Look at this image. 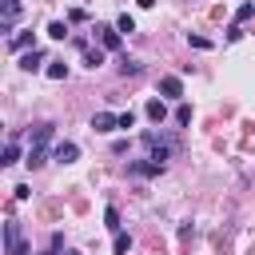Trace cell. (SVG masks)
<instances>
[{
  "label": "cell",
  "mask_w": 255,
  "mask_h": 255,
  "mask_svg": "<svg viewBox=\"0 0 255 255\" xmlns=\"http://www.w3.org/2000/svg\"><path fill=\"white\" fill-rule=\"evenodd\" d=\"M20 16H24V4L20 0H0V32L4 36H12V28H16Z\"/></svg>",
  "instance_id": "1"
},
{
  "label": "cell",
  "mask_w": 255,
  "mask_h": 255,
  "mask_svg": "<svg viewBox=\"0 0 255 255\" xmlns=\"http://www.w3.org/2000/svg\"><path fill=\"white\" fill-rule=\"evenodd\" d=\"M4 251H8V255H28V243H24V235H20V223H16V219H8V223H4Z\"/></svg>",
  "instance_id": "2"
},
{
  "label": "cell",
  "mask_w": 255,
  "mask_h": 255,
  "mask_svg": "<svg viewBox=\"0 0 255 255\" xmlns=\"http://www.w3.org/2000/svg\"><path fill=\"white\" fill-rule=\"evenodd\" d=\"M96 36H100V48L104 52H120V44H124V36H120L116 24H96Z\"/></svg>",
  "instance_id": "3"
},
{
  "label": "cell",
  "mask_w": 255,
  "mask_h": 255,
  "mask_svg": "<svg viewBox=\"0 0 255 255\" xmlns=\"http://www.w3.org/2000/svg\"><path fill=\"white\" fill-rule=\"evenodd\" d=\"M52 159H56V163H76V159H80V143H72V139H60V143L52 147Z\"/></svg>",
  "instance_id": "4"
},
{
  "label": "cell",
  "mask_w": 255,
  "mask_h": 255,
  "mask_svg": "<svg viewBox=\"0 0 255 255\" xmlns=\"http://www.w3.org/2000/svg\"><path fill=\"white\" fill-rule=\"evenodd\" d=\"M163 167L155 163V159H131L128 163V175H135V179H147V175H159Z\"/></svg>",
  "instance_id": "5"
},
{
  "label": "cell",
  "mask_w": 255,
  "mask_h": 255,
  "mask_svg": "<svg viewBox=\"0 0 255 255\" xmlns=\"http://www.w3.org/2000/svg\"><path fill=\"white\" fill-rule=\"evenodd\" d=\"M159 92H163V100H179L183 96V80L179 76H163L159 80Z\"/></svg>",
  "instance_id": "6"
},
{
  "label": "cell",
  "mask_w": 255,
  "mask_h": 255,
  "mask_svg": "<svg viewBox=\"0 0 255 255\" xmlns=\"http://www.w3.org/2000/svg\"><path fill=\"white\" fill-rule=\"evenodd\" d=\"M92 128H96V131H112V128H120V116H112V112H96V116H92Z\"/></svg>",
  "instance_id": "7"
},
{
  "label": "cell",
  "mask_w": 255,
  "mask_h": 255,
  "mask_svg": "<svg viewBox=\"0 0 255 255\" xmlns=\"http://www.w3.org/2000/svg\"><path fill=\"white\" fill-rule=\"evenodd\" d=\"M147 120H151L155 128L167 120V108H163V100H159V96H155V100H147Z\"/></svg>",
  "instance_id": "8"
},
{
  "label": "cell",
  "mask_w": 255,
  "mask_h": 255,
  "mask_svg": "<svg viewBox=\"0 0 255 255\" xmlns=\"http://www.w3.org/2000/svg\"><path fill=\"white\" fill-rule=\"evenodd\" d=\"M40 64H44V52H40V48H32V52L20 56V68H24V72H36Z\"/></svg>",
  "instance_id": "9"
},
{
  "label": "cell",
  "mask_w": 255,
  "mask_h": 255,
  "mask_svg": "<svg viewBox=\"0 0 255 255\" xmlns=\"http://www.w3.org/2000/svg\"><path fill=\"white\" fill-rule=\"evenodd\" d=\"M52 135H56V128H52V124H40V128L32 131V147H48Z\"/></svg>",
  "instance_id": "10"
},
{
  "label": "cell",
  "mask_w": 255,
  "mask_h": 255,
  "mask_svg": "<svg viewBox=\"0 0 255 255\" xmlns=\"http://www.w3.org/2000/svg\"><path fill=\"white\" fill-rule=\"evenodd\" d=\"M16 159H20V143H16V135H12V139L4 143V159H0V163H4V167H12Z\"/></svg>",
  "instance_id": "11"
},
{
  "label": "cell",
  "mask_w": 255,
  "mask_h": 255,
  "mask_svg": "<svg viewBox=\"0 0 255 255\" xmlns=\"http://www.w3.org/2000/svg\"><path fill=\"white\" fill-rule=\"evenodd\" d=\"M84 64H88V68H100V64H104V48H92V44H88V48H84Z\"/></svg>",
  "instance_id": "12"
},
{
  "label": "cell",
  "mask_w": 255,
  "mask_h": 255,
  "mask_svg": "<svg viewBox=\"0 0 255 255\" xmlns=\"http://www.w3.org/2000/svg\"><path fill=\"white\" fill-rule=\"evenodd\" d=\"M120 72H124V76H139V72H143V64H139V60H128V56H124V60H120Z\"/></svg>",
  "instance_id": "13"
},
{
  "label": "cell",
  "mask_w": 255,
  "mask_h": 255,
  "mask_svg": "<svg viewBox=\"0 0 255 255\" xmlns=\"http://www.w3.org/2000/svg\"><path fill=\"white\" fill-rule=\"evenodd\" d=\"M44 159H48V151H44V147H28V159H24V163H28V167H40Z\"/></svg>",
  "instance_id": "14"
},
{
  "label": "cell",
  "mask_w": 255,
  "mask_h": 255,
  "mask_svg": "<svg viewBox=\"0 0 255 255\" xmlns=\"http://www.w3.org/2000/svg\"><path fill=\"white\" fill-rule=\"evenodd\" d=\"M131 251V235L128 231H116V255H128Z\"/></svg>",
  "instance_id": "15"
},
{
  "label": "cell",
  "mask_w": 255,
  "mask_h": 255,
  "mask_svg": "<svg viewBox=\"0 0 255 255\" xmlns=\"http://www.w3.org/2000/svg\"><path fill=\"white\" fill-rule=\"evenodd\" d=\"M48 36H52V40H64V36H68V24H64V20H52V24H48Z\"/></svg>",
  "instance_id": "16"
},
{
  "label": "cell",
  "mask_w": 255,
  "mask_h": 255,
  "mask_svg": "<svg viewBox=\"0 0 255 255\" xmlns=\"http://www.w3.org/2000/svg\"><path fill=\"white\" fill-rule=\"evenodd\" d=\"M48 76H52V80H64V76H68V64H64V60H52V64H48Z\"/></svg>",
  "instance_id": "17"
},
{
  "label": "cell",
  "mask_w": 255,
  "mask_h": 255,
  "mask_svg": "<svg viewBox=\"0 0 255 255\" xmlns=\"http://www.w3.org/2000/svg\"><path fill=\"white\" fill-rule=\"evenodd\" d=\"M104 227H108V231H120V211H116V207L104 211Z\"/></svg>",
  "instance_id": "18"
},
{
  "label": "cell",
  "mask_w": 255,
  "mask_h": 255,
  "mask_svg": "<svg viewBox=\"0 0 255 255\" xmlns=\"http://www.w3.org/2000/svg\"><path fill=\"white\" fill-rule=\"evenodd\" d=\"M116 28H120V32H135V20H131V16H128V12H124V16H120V20H116Z\"/></svg>",
  "instance_id": "19"
},
{
  "label": "cell",
  "mask_w": 255,
  "mask_h": 255,
  "mask_svg": "<svg viewBox=\"0 0 255 255\" xmlns=\"http://www.w3.org/2000/svg\"><path fill=\"white\" fill-rule=\"evenodd\" d=\"M175 124H191V108H187V104L175 108Z\"/></svg>",
  "instance_id": "20"
},
{
  "label": "cell",
  "mask_w": 255,
  "mask_h": 255,
  "mask_svg": "<svg viewBox=\"0 0 255 255\" xmlns=\"http://www.w3.org/2000/svg\"><path fill=\"white\" fill-rule=\"evenodd\" d=\"M251 16H255V4H243V8L235 12V20H239V24H243V20H251Z\"/></svg>",
  "instance_id": "21"
},
{
  "label": "cell",
  "mask_w": 255,
  "mask_h": 255,
  "mask_svg": "<svg viewBox=\"0 0 255 255\" xmlns=\"http://www.w3.org/2000/svg\"><path fill=\"white\" fill-rule=\"evenodd\" d=\"M28 44H32V36H16V40H12V52H24Z\"/></svg>",
  "instance_id": "22"
},
{
  "label": "cell",
  "mask_w": 255,
  "mask_h": 255,
  "mask_svg": "<svg viewBox=\"0 0 255 255\" xmlns=\"http://www.w3.org/2000/svg\"><path fill=\"white\" fill-rule=\"evenodd\" d=\"M120 128H135V112H120Z\"/></svg>",
  "instance_id": "23"
},
{
  "label": "cell",
  "mask_w": 255,
  "mask_h": 255,
  "mask_svg": "<svg viewBox=\"0 0 255 255\" xmlns=\"http://www.w3.org/2000/svg\"><path fill=\"white\" fill-rule=\"evenodd\" d=\"M151 4H155V0H139V8H151Z\"/></svg>",
  "instance_id": "24"
},
{
  "label": "cell",
  "mask_w": 255,
  "mask_h": 255,
  "mask_svg": "<svg viewBox=\"0 0 255 255\" xmlns=\"http://www.w3.org/2000/svg\"><path fill=\"white\" fill-rule=\"evenodd\" d=\"M64 255H76V251H64Z\"/></svg>",
  "instance_id": "25"
},
{
  "label": "cell",
  "mask_w": 255,
  "mask_h": 255,
  "mask_svg": "<svg viewBox=\"0 0 255 255\" xmlns=\"http://www.w3.org/2000/svg\"><path fill=\"white\" fill-rule=\"evenodd\" d=\"M44 255H56V251H44Z\"/></svg>",
  "instance_id": "26"
}]
</instances>
